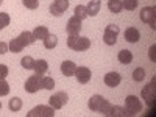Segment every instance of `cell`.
Instances as JSON below:
<instances>
[{"label":"cell","instance_id":"8","mask_svg":"<svg viewBox=\"0 0 156 117\" xmlns=\"http://www.w3.org/2000/svg\"><path fill=\"white\" fill-rule=\"evenodd\" d=\"M69 8V0H53V3L50 5V14L59 17L64 14V11Z\"/></svg>","mask_w":156,"mask_h":117},{"label":"cell","instance_id":"25","mask_svg":"<svg viewBox=\"0 0 156 117\" xmlns=\"http://www.w3.org/2000/svg\"><path fill=\"white\" fill-rule=\"evenodd\" d=\"M41 86H42V89L51 90L55 87V80L50 78V76H41Z\"/></svg>","mask_w":156,"mask_h":117},{"label":"cell","instance_id":"33","mask_svg":"<svg viewBox=\"0 0 156 117\" xmlns=\"http://www.w3.org/2000/svg\"><path fill=\"white\" fill-rule=\"evenodd\" d=\"M22 2H23V6L28 9H37L39 6V0H22Z\"/></svg>","mask_w":156,"mask_h":117},{"label":"cell","instance_id":"17","mask_svg":"<svg viewBox=\"0 0 156 117\" xmlns=\"http://www.w3.org/2000/svg\"><path fill=\"white\" fill-rule=\"evenodd\" d=\"M100 8H101V3L100 0H90L86 6V11H87V16H97L100 12Z\"/></svg>","mask_w":156,"mask_h":117},{"label":"cell","instance_id":"27","mask_svg":"<svg viewBox=\"0 0 156 117\" xmlns=\"http://www.w3.org/2000/svg\"><path fill=\"white\" fill-rule=\"evenodd\" d=\"M34 61H36V59H33L31 56H23V58L20 59V64H22V67H23V69L33 70V67H34Z\"/></svg>","mask_w":156,"mask_h":117},{"label":"cell","instance_id":"34","mask_svg":"<svg viewBox=\"0 0 156 117\" xmlns=\"http://www.w3.org/2000/svg\"><path fill=\"white\" fill-rule=\"evenodd\" d=\"M8 67L5 66V64H0V80H5V78L8 76Z\"/></svg>","mask_w":156,"mask_h":117},{"label":"cell","instance_id":"2","mask_svg":"<svg viewBox=\"0 0 156 117\" xmlns=\"http://www.w3.org/2000/svg\"><path fill=\"white\" fill-rule=\"evenodd\" d=\"M67 47L70 50H75V51H84L90 47V41L89 37L86 36H69L67 37Z\"/></svg>","mask_w":156,"mask_h":117},{"label":"cell","instance_id":"18","mask_svg":"<svg viewBox=\"0 0 156 117\" xmlns=\"http://www.w3.org/2000/svg\"><path fill=\"white\" fill-rule=\"evenodd\" d=\"M117 59H119V62H122V64H131V62H133V53H131L129 50L123 48V50L119 51Z\"/></svg>","mask_w":156,"mask_h":117},{"label":"cell","instance_id":"22","mask_svg":"<svg viewBox=\"0 0 156 117\" xmlns=\"http://www.w3.org/2000/svg\"><path fill=\"white\" fill-rule=\"evenodd\" d=\"M19 37H20V41L23 42V45H25V47H27V45H31V44L36 41L31 31H22V33L19 34Z\"/></svg>","mask_w":156,"mask_h":117},{"label":"cell","instance_id":"14","mask_svg":"<svg viewBox=\"0 0 156 117\" xmlns=\"http://www.w3.org/2000/svg\"><path fill=\"white\" fill-rule=\"evenodd\" d=\"M75 69H76V64L73 61H62L61 62V72L64 76H73L75 75Z\"/></svg>","mask_w":156,"mask_h":117},{"label":"cell","instance_id":"30","mask_svg":"<svg viewBox=\"0 0 156 117\" xmlns=\"http://www.w3.org/2000/svg\"><path fill=\"white\" fill-rule=\"evenodd\" d=\"M122 6H123L126 11H134V9L137 8V0H123Z\"/></svg>","mask_w":156,"mask_h":117},{"label":"cell","instance_id":"4","mask_svg":"<svg viewBox=\"0 0 156 117\" xmlns=\"http://www.w3.org/2000/svg\"><path fill=\"white\" fill-rule=\"evenodd\" d=\"M119 25H115V23H111L108 25V27L105 28V33H103V41H105L106 45H114L117 42V36H119Z\"/></svg>","mask_w":156,"mask_h":117},{"label":"cell","instance_id":"20","mask_svg":"<svg viewBox=\"0 0 156 117\" xmlns=\"http://www.w3.org/2000/svg\"><path fill=\"white\" fill-rule=\"evenodd\" d=\"M33 33V36H34V39L36 41H39V39H42L44 41V37H47L50 33H48V28L47 27H42V25H37V27L31 31Z\"/></svg>","mask_w":156,"mask_h":117},{"label":"cell","instance_id":"31","mask_svg":"<svg viewBox=\"0 0 156 117\" xmlns=\"http://www.w3.org/2000/svg\"><path fill=\"white\" fill-rule=\"evenodd\" d=\"M9 25V14L8 12H0V30Z\"/></svg>","mask_w":156,"mask_h":117},{"label":"cell","instance_id":"12","mask_svg":"<svg viewBox=\"0 0 156 117\" xmlns=\"http://www.w3.org/2000/svg\"><path fill=\"white\" fill-rule=\"evenodd\" d=\"M142 98L145 100V103L148 106L154 105V84H147L144 89H142Z\"/></svg>","mask_w":156,"mask_h":117},{"label":"cell","instance_id":"11","mask_svg":"<svg viewBox=\"0 0 156 117\" xmlns=\"http://www.w3.org/2000/svg\"><path fill=\"white\" fill-rule=\"evenodd\" d=\"M90 75H92V73H90V69L86 67V66H80V67H76V69H75V76H76L78 83H81V84L89 83Z\"/></svg>","mask_w":156,"mask_h":117},{"label":"cell","instance_id":"21","mask_svg":"<svg viewBox=\"0 0 156 117\" xmlns=\"http://www.w3.org/2000/svg\"><path fill=\"white\" fill-rule=\"evenodd\" d=\"M108 8L112 14H119V12L123 9L122 6V0H108Z\"/></svg>","mask_w":156,"mask_h":117},{"label":"cell","instance_id":"26","mask_svg":"<svg viewBox=\"0 0 156 117\" xmlns=\"http://www.w3.org/2000/svg\"><path fill=\"white\" fill-rule=\"evenodd\" d=\"M73 12H75L73 16H76L80 20H84V19L87 17V11H86V6H84V5H76Z\"/></svg>","mask_w":156,"mask_h":117},{"label":"cell","instance_id":"13","mask_svg":"<svg viewBox=\"0 0 156 117\" xmlns=\"http://www.w3.org/2000/svg\"><path fill=\"white\" fill-rule=\"evenodd\" d=\"M120 80H122V76L117 73V72H109V73H106L105 75V84L106 86H109V87H117L120 84Z\"/></svg>","mask_w":156,"mask_h":117},{"label":"cell","instance_id":"23","mask_svg":"<svg viewBox=\"0 0 156 117\" xmlns=\"http://www.w3.org/2000/svg\"><path fill=\"white\" fill-rule=\"evenodd\" d=\"M58 45V37L55 34H48L47 37H44V47L51 50V48H55Z\"/></svg>","mask_w":156,"mask_h":117},{"label":"cell","instance_id":"5","mask_svg":"<svg viewBox=\"0 0 156 117\" xmlns=\"http://www.w3.org/2000/svg\"><path fill=\"white\" fill-rule=\"evenodd\" d=\"M140 20L144 22V23H148L151 28H154L156 27V22H154V19H156V8L154 6H145V8H142L140 9Z\"/></svg>","mask_w":156,"mask_h":117},{"label":"cell","instance_id":"6","mask_svg":"<svg viewBox=\"0 0 156 117\" xmlns=\"http://www.w3.org/2000/svg\"><path fill=\"white\" fill-rule=\"evenodd\" d=\"M67 100H69V95L64 92V90H61V92H56L48 98V105L53 109H61L67 103Z\"/></svg>","mask_w":156,"mask_h":117},{"label":"cell","instance_id":"3","mask_svg":"<svg viewBox=\"0 0 156 117\" xmlns=\"http://www.w3.org/2000/svg\"><path fill=\"white\" fill-rule=\"evenodd\" d=\"M125 111L128 115H136L142 111V103L136 95H128L125 98Z\"/></svg>","mask_w":156,"mask_h":117},{"label":"cell","instance_id":"10","mask_svg":"<svg viewBox=\"0 0 156 117\" xmlns=\"http://www.w3.org/2000/svg\"><path fill=\"white\" fill-rule=\"evenodd\" d=\"M81 22L76 16H72L69 20H67V25H66V31L69 36H76V34H80L81 31Z\"/></svg>","mask_w":156,"mask_h":117},{"label":"cell","instance_id":"15","mask_svg":"<svg viewBox=\"0 0 156 117\" xmlns=\"http://www.w3.org/2000/svg\"><path fill=\"white\" fill-rule=\"evenodd\" d=\"M125 39H126L128 42H131V44H136L139 39H140V33H139V30L134 28V27L126 28V30H125Z\"/></svg>","mask_w":156,"mask_h":117},{"label":"cell","instance_id":"16","mask_svg":"<svg viewBox=\"0 0 156 117\" xmlns=\"http://www.w3.org/2000/svg\"><path fill=\"white\" fill-rule=\"evenodd\" d=\"M33 70H34L36 75L42 76V75L48 70V62H47L45 59H37V61H34V67H33Z\"/></svg>","mask_w":156,"mask_h":117},{"label":"cell","instance_id":"29","mask_svg":"<svg viewBox=\"0 0 156 117\" xmlns=\"http://www.w3.org/2000/svg\"><path fill=\"white\" fill-rule=\"evenodd\" d=\"M144 78H145V70L142 69V67H137V69L133 70V80H134V81L139 83V81L144 80Z\"/></svg>","mask_w":156,"mask_h":117},{"label":"cell","instance_id":"36","mask_svg":"<svg viewBox=\"0 0 156 117\" xmlns=\"http://www.w3.org/2000/svg\"><path fill=\"white\" fill-rule=\"evenodd\" d=\"M154 48H156V47H154V45H151V47H150V51H148V55H150L151 61H154V59H156V56H154Z\"/></svg>","mask_w":156,"mask_h":117},{"label":"cell","instance_id":"37","mask_svg":"<svg viewBox=\"0 0 156 117\" xmlns=\"http://www.w3.org/2000/svg\"><path fill=\"white\" fill-rule=\"evenodd\" d=\"M0 109H2V101H0Z\"/></svg>","mask_w":156,"mask_h":117},{"label":"cell","instance_id":"7","mask_svg":"<svg viewBox=\"0 0 156 117\" xmlns=\"http://www.w3.org/2000/svg\"><path fill=\"white\" fill-rule=\"evenodd\" d=\"M53 115H55V109L50 105L48 106L47 105H39L27 114V117H53Z\"/></svg>","mask_w":156,"mask_h":117},{"label":"cell","instance_id":"28","mask_svg":"<svg viewBox=\"0 0 156 117\" xmlns=\"http://www.w3.org/2000/svg\"><path fill=\"white\" fill-rule=\"evenodd\" d=\"M108 115H112V117H117V115H119V117H125V115H128V114H126L125 108H120V106H111Z\"/></svg>","mask_w":156,"mask_h":117},{"label":"cell","instance_id":"1","mask_svg":"<svg viewBox=\"0 0 156 117\" xmlns=\"http://www.w3.org/2000/svg\"><path fill=\"white\" fill-rule=\"evenodd\" d=\"M89 109L90 111H95V112H100L101 115H108L109 114V109H111V103L106 100V98H103L101 95L95 94L90 97L89 100Z\"/></svg>","mask_w":156,"mask_h":117},{"label":"cell","instance_id":"35","mask_svg":"<svg viewBox=\"0 0 156 117\" xmlns=\"http://www.w3.org/2000/svg\"><path fill=\"white\" fill-rule=\"evenodd\" d=\"M8 50H9L8 44H6V42H3V41H0V55H5Z\"/></svg>","mask_w":156,"mask_h":117},{"label":"cell","instance_id":"9","mask_svg":"<svg viewBox=\"0 0 156 117\" xmlns=\"http://www.w3.org/2000/svg\"><path fill=\"white\" fill-rule=\"evenodd\" d=\"M23 89L27 90L28 94H34V92H37L39 89H42V86H41V76H39V75H31L28 80L25 81Z\"/></svg>","mask_w":156,"mask_h":117},{"label":"cell","instance_id":"38","mask_svg":"<svg viewBox=\"0 0 156 117\" xmlns=\"http://www.w3.org/2000/svg\"><path fill=\"white\" fill-rule=\"evenodd\" d=\"M2 3H3V0H0V5H2Z\"/></svg>","mask_w":156,"mask_h":117},{"label":"cell","instance_id":"19","mask_svg":"<svg viewBox=\"0 0 156 117\" xmlns=\"http://www.w3.org/2000/svg\"><path fill=\"white\" fill-rule=\"evenodd\" d=\"M8 47H9V51H14V53H19V51H22V50L25 48V45H23V42L20 41L19 36H17V37H12L11 42L8 44Z\"/></svg>","mask_w":156,"mask_h":117},{"label":"cell","instance_id":"32","mask_svg":"<svg viewBox=\"0 0 156 117\" xmlns=\"http://www.w3.org/2000/svg\"><path fill=\"white\" fill-rule=\"evenodd\" d=\"M9 94V84L5 80H0V97Z\"/></svg>","mask_w":156,"mask_h":117},{"label":"cell","instance_id":"24","mask_svg":"<svg viewBox=\"0 0 156 117\" xmlns=\"http://www.w3.org/2000/svg\"><path fill=\"white\" fill-rule=\"evenodd\" d=\"M8 108L11 109V111H20L22 109V100L19 98V97H12L11 100H9V103H8Z\"/></svg>","mask_w":156,"mask_h":117}]
</instances>
